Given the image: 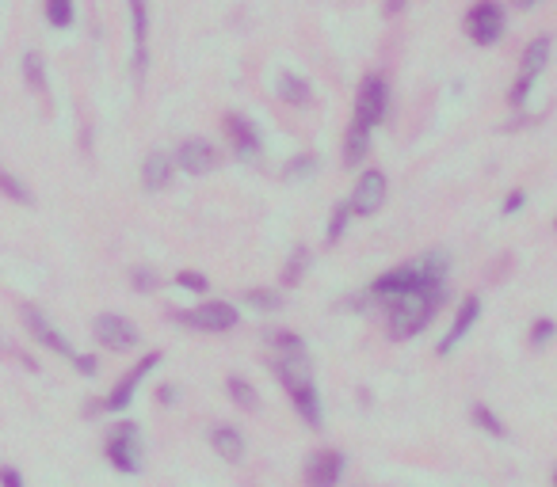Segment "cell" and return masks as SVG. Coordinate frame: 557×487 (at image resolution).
<instances>
[{
	"label": "cell",
	"mask_w": 557,
	"mask_h": 487,
	"mask_svg": "<svg viewBox=\"0 0 557 487\" xmlns=\"http://www.w3.org/2000/svg\"><path fill=\"white\" fill-rule=\"evenodd\" d=\"M245 305L260 308V313H275V308H283V294H279V289L256 286V289H245Z\"/></svg>",
	"instance_id": "obj_26"
},
{
	"label": "cell",
	"mask_w": 557,
	"mask_h": 487,
	"mask_svg": "<svg viewBox=\"0 0 557 487\" xmlns=\"http://www.w3.org/2000/svg\"><path fill=\"white\" fill-rule=\"evenodd\" d=\"M221 129H226L229 153H233L237 160H245V164H252V160H260V153H264V141H260V129H256V122H248L245 115H226V119H221Z\"/></svg>",
	"instance_id": "obj_11"
},
{
	"label": "cell",
	"mask_w": 557,
	"mask_h": 487,
	"mask_svg": "<svg viewBox=\"0 0 557 487\" xmlns=\"http://www.w3.org/2000/svg\"><path fill=\"white\" fill-rule=\"evenodd\" d=\"M272 373L286 388V396H291L294 412L301 415V423L313 430L325 427V408H321V393H317V381H313L310 354H279V359H272Z\"/></svg>",
	"instance_id": "obj_1"
},
{
	"label": "cell",
	"mask_w": 557,
	"mask_h": 487,
	"mask_svg": "<svg viewBox=\"0 0 557 487\" xmlns=\"http://www.w3.org/2000/svg\"><path fill=\"white\" fill-rule=\"evenodd\" d=\"M313 172H317V156H313V153H298V156L286 160L283 180H286V183H298V180H310Z\"/></svg>",
	"instance_id": "obj_24"
},
{
	"label": "cell",
	"mask_w": 557,
	"mask_h": 487,
	"mask_svg": "<svg viewBox=\"0 0 557 487\" xmlns=\"http://www.w3.org/2000/svg\"><path fill=\"white\" fill-rule=\"evenodd\" d=\"M172 160H176V168L187 175H211L221 168V153L206 137H187L180 149L172 153Z\"/></svg>",
	"instance_id": "obj_12"
},
{
	"label": "cell",
	"mask_w": 557,
	"mask_h": 487,
	"mask_svg": "<svg viewBox=\"0 0 557 487\" xmlns=\"http://www.w3.org/2000/svg\"><path fill=\"white\" fill-rule=\"evenodd\" d=\"M344 468L347 461L340 449H317L306 461V487H340Z\"/></svg>",
	"instance_id": "obj_14"
},
{
	"label": "cell",
	"mask_w": 557,
	"mask_h": 487,
	"mask_svg": "<svg viewBox=\"0 0 557 487\" xmlns=\"http://www.w3.org/2000/svg\"><path fill=\"white\" fill-rule=\"evenodd\" d=\"M176 286L180 289H191V294H206V286H211V282H206V274H199V270H180L176 274Z\"/></svg>",
	"instance_id": "obj_32"
},
{
	"label": "cell",
	"mask_w": 557,
	"mask_h": 487,
	"mask_svg": "<svg viewBox=\"0 0 557 487\" xmlns=\"http://www.w3.org/2000/svg\"><path fill=\"white\" fill-rule=\"evenodd\" d=\"M386 111H390V84H386V76H363V84L355 92V115H352V126L359 129H371L374 134V126H382V119H386Z\"/></svg>",
	"instance_id": "obj_4"
},
{
	"label": "cell",
	"mask_w": 557,
	"mask_h": 487,
	"mask_svg": "<svg viewBox=\"0 0 557 487\" xmlns=\"http://www.w3.org/2000/svg\"><path fill=\"white\" fill-rule=\"evenodd\" d=\"M46 20H50V27H58V31L73 27V20H76L73 0H46Z\"/></svg>",
	"instance_id": "obj_27"
},
{
	"label": "cell",
	"mask_w": 557,
	"mask_h": 487,
	"mask_svg": "<svg viewBox=\"0 0 557 487\" xmlns=\"http://www.w3.org/2000/svg\"><path fill=\"white\" fill-rule=\"evenodd\" d=\"M211 446L221 461H229V465H241L245 461V453H248V442H245V434L229 427V423H218L211 427Z\"/></svg>",
	"instance_id": "obj_18"
},
{
	"label": "cell",
	"mask_w": 557,
	"mask_h": 487,
	"mask_svg": "<svg viewBox=\"0 0 557 487\" xmlns=\"http://www.w3.org/2000/svg\"><path fill=\"white\" fill-rule=\"evenodd\" d=\"M306 267H310V248H306V244H298V248L291 252V259L283 263V282L286 286H298L301 274H306Z\"/></svg>",
	"instance_id": "obj_25"
},
{
	"label": "cell",
	"mask_w": 557,
	"mask_h": 487,
	"mask_svg": "<svg viewBox=\"0 0 557 487\" xmlns=\"http://www.w3.org/2000/svg\"><path fill=\"white\" fill-rule=\"evenodd\" d=\"M519 4H523V8H531V4H538V0H519Z\"/></svg>",
	"instance_id": "obj_39"
},
{
	"label": "cell",
	"mask_w": 557,
	"mask_h": 487,
	"mask_svg": "<svg viewBox=\"0 0 557 487\" xmlns=\"http://www.w3.org/2000/svg\"><path fill=\"white\" fill-rule=\"evenodd\" d=\"M0 487H23V476L12 465H0Z\"/></svg>",
	"instance_id": "obj_35"
},
{
	"label": "cell",
	"mask_w": 557,
	"mask_h": 487,
	"mask_svg": "<svg viewBox=\"0 0 557 487\" xmlns=\"http://www.w3.org/2000/svg\"><path fill=\"white\" fill-rule=\"evenodd\" d=\"M157 400H161V403H176V385H161V388H157Z\"/></svg>",
	"instance_id": "obj_37"
},
{
	"label": "cell",
	"mask_w": 557,
	"mask_h": 487,
	"mask_svg": "<svg viewBox=\"0 0 557 487\" xmlns=\"http://www.w3.org/2000/svg\"><path fill=\"white\" fill-rule=\"evenodd\" d=\"M157 366H161V350L146 354V359H141L134 369H126L122 377H119V385L111 388V396L103 400V412H126V408H130V403H134V393L141 388V381H146Z\"/></svg>",
	"instance_id": "obj_10"
},
{
	"label": "cell",
	"mask_w": 557,
	"mask_h": 487,
	"mask_svg": "<svg viewBox=\"0 0 557 487\" xmlns=\"http://www.w3.org/2000/svg\"><path fill=\"white\" fill-rule=\"evenodd\" d=\"M226 396L237 403L241 412H260V396H256V388H252L245 377H226Z\"/></svg>",
	"instance_id": "obj_20"
},
{
	"label": "cell",
	"mask_w": 557,
	"mask_h": 487,
	"mask_svg": "<svg viewBox=\"0 0 557 487\" xmlns=\"http://www.w3.org/2000/svg\"><path fill=\"white\" fill-rule=\"evenodd\" d=\"M176 320L187 323V328H195V332L221 335V332H233L237 323H241V313H237V305H229V301H202V305L191 308V313H180Z\"/></svg>",
	"instance_id": "obj_6"
},
{
	"label": "cell",
	"mask_w": 557,
	"mask_h": 487,
	"mask_svg": "<svg viewBox=\"0 0 557 487\" xmlns=\"http://www.w3.org/2000/svg\"><path fill=\"white\" fill-rule=\"evenodd\" d=\"M279 95L286 103H294V107H310V80H301V76H294V73H283L279 76Z\"/></svg>",
	"instance_id": "obj_22"
},
{
	"label": "cell",
	"mask_w": 557,
	"mask_h": 487,
	"mask_svg": "<svg viewBox=\"0 0 557 487\" xmlns=\"http://www.w3.org/2000/svg\"><path fill=\"white\" fill-rule=\"evenodd\" d=\"M172 175H176V160H172V153H165V149L146 153V160H141V187L157 194L172 183Z\"/></svg>",
	"instance_id": "obj_16"
},
{
	"label": "cell",
	"mask_w": 557,
	"mask_h": 487,
	"mask_svg": "<svg viewBox=\"0 0 557 487\" xmlns=\"http://www.w3.org/2000/svg\"><path fill=\"white\" fill-rule=\"evenodd\" d=\"M130 31H134V69L138 80L149 65V4L146 0H130Z\"/></svg>",
	"instance_id": "obj_17"
},
{
	"label": "cell",
	"mask_w": 557,
	"mask_h": 487,
	"mask_svg": "<svg viewBox=\"0 0 557 487\" xmlns=\"http://www.w3.org/2000/svg\"><path fill=\"white\" fill-rule=\"evenodd\" d=\"M553 487H557V473H553Z\"/></svg>",
	"instance_id": "obj_40"
},
{
	"label": "cell",
	"mask_w": 557,
	"mask_h": 487,
	"mask_svg": "<svg viewBox=\"0 0 557 487\" xmlns=\"http://www.w3.org/2000/svg\"><path fill=\"white\" fill-rule=\"evenodd\" d=\"M443 297H447V286L417 289V294H405V297L386 301V328H390V339H412V335H420L427 323L436 320Z\"/></svg>",
	"instance_id": "obj_2"
},
{
	"label": "cell",
	"mask_w": 557,
	"mask_h": 487,
	"mask_svg": "<svg viewBox=\"0 0 557 487\" xmlns=\"http://www.w3.org/2000/svg\"><path fill=\"white\" fill-rule=\"evenodd\" d=\"M477 316H481V297H466L463 305H458V313H454V320H451L447 335L439 339V354H443V359H447V354H454L458 347L466 343V335L473 332Z\"/></svg>",
	"instance_id": "obj_15"
},
{
	"label": "cell",
	"mask_w": 557,
	"mask_h": 487,
	"mask_svg": "<svg viewBox=\"0 0 557 487\" xmlns=\"http://www.w3.org/2000/svg\"><path fill=\"white\" fill-rule=\"evenodd\" d=\"M523 206H527V190H512V194H508V199H504L500 214H504V217H516Z\"/></svg>",
	"instance_id": "obj_34"
},
{
	"label": "cell",
	"mask_w": 557,
	"mask_h": 487,
	"mask_svg": "<svg viewBox=\"0 0 557 487\" xmlns=\"http://www.w3.org/2000/svg\"><path fill=\"white\" fill-rule=\"evenodd\" d=\"M386 190H390L386 175H382L378 168H371V172L359 175V183H355V190H352V199H347V206H352L355 217H374L378 209L386 206Z\"/></svg>",
	"instance_id": "obj_13"
},
{
	"label": "cell",
	"mask_w": 557,
	"mask_h": 487,
	"mask_svg": "<svg viewBox=\"0 0 557 487\" xmlns=\"http://www.w3.org/2000/svg\"><path fill=\"white\" fill-rule=\"evenodd\" d=\"M553 335H557V323H553V320H535V323H531V343H535V347H546Z\"/></svg>",
	"instance_id": "obj_33"
},
{
	"label": "cell",
	"mask_w": 557,
	"mask_h": 487,
	"mask_svg": "<svg viewBox=\"0 0 557 487\" xmlns=\"http://www.w3.org/2000/svg\"><path fill=\"white\" fill-rule=\"evenodd\" d=\"M73 366H76V373H85V377H95V366H100V362H95L92 354H76Z\"/></svg>",
	"instance_id": "obj_36"
},
{
	"label": "cell",
	"mask_w": 557,
	"mask_h": 487,
	"mask_svg": "<svg viewBox=\"0 0 557 487\" xmlns=\"http://www.w3.org/2000/svg\"><path fill=\"white\" fill-rule=\"evenodd\" d=\"M405 4H409V0H386V15H397Z\"/></svg>",
	"instance_id": "obj_38"
},
{
	"label": "cell",
	"mask_w": 557,
	"mask_h": 487,
	"mask_svg": "<svg viewBox=\"0 0 557 487\" xmlns=\"http://www.w3.org/2000/svg\"><path fill=\"white\" fill-rule=\"evenodd\" d=\"M504 8L497 0H477V4L466 12V35L477 42V46H497L504 39Z\"/></svg>",
	"instance_id": "obj_8"
},
{
	"label": "cell",
	"mask_w": 557,
	"mask_h": 487,
	"mask_svg": "<svg viewBox=\"0 0 557 487\" xmlns=\"http://www.w3.org/2000/svg\"><path fill=\"white\" fill-rule=\"evenodd\" d=\"M103 453H107V461H111V468H115V473L138 476L141 473V457H146V446H141L138 423H115V427H111Z\"/></svg>",
	"instance_id": "obj_3"
},
{
	"label": "cell",
	"mask_w": 557,
	"mask_h": 487,
	"mask_svg": "<svg viewBox=\"0 0 557 487\" xmlns=\"http://www.w3.org/2000/svg\"><path fill=\"white\" fill-rule=\"evenodd\" d=\"M23 76H27V84L35 88V92H46V65L39 54H27L23 58Z\"/></svg>",
	"instance_id": "obj_30"
},
{
	"label": "cell",
	"mask_w": 557,
	"mask_h": 487,
	"mask_svg": "<svg viewBox=\"0 0 557 487\" xmlns=\"http://www.w3.org/2000/svg\"><path fill=\"white\" fill-rule=\"evenodd\" d=\"M92 335H95V343L107 347V350H115V354H126V350H134L141 343L138 323L119 316V313H100V316H95L92 320Z\"/></svg>",
	"instance_id": "obj_7"
},
{
	"label": "cell",
	"mask_w": 557,
	"mask_h": 487,
	"mask_svg": "<svg viewBox=\"0 0 557 487\" xmlns=\"http://www.w3.org/2000/svg\"><path fill=\"white\" fill-rule=\"evenodd\" d=\"M0 194H4V199H12L15 206H35V194H31V187L20 180V175H12L8 168H0Z\"/></svg>",
	"instance_id": "obj_23"
},
{
	"label": "cell",
	"mask_w": 557,
	"mask_h": 487,
	"mask_svg": "<svg viewBox=\"0 0 557 487\" xmlns=\"http://www.w3.org/2000/svg\"><path fill=\"white\" fill-rule=\"evenodd\" d=\"M371 153V129H359V126H347L344 134V168H359L363 160Z\"/></svg>",
	"instance_id": "obj_19"
},
{
	"label": "cell",
	"mask_w": 557,
	"mask_h": 487,
	"mask_svg": "<svg viewBox=\"0 0 557 487\" xmlns=\"http://www.w3.org/2000/svg\"><path fill=\"white\" fill-rule=\"evenodd\" d=\"M130 286L138 289V294H153V289L161 286V279H157V270H149V267H134L130 270Z\"/></svg>",
	"instance_id": "obj_31"
},
{
	"label": "cell",
	"mask_w": 557,
	"mask_h": 487,
	"mask_svg": "<svg viewBox=\"0 0 557 487\" xmlns=\"http://www.w3.org/2000/svg\"><path fill=\"white\" fill-rule=\"evenodd\" d=\"M470 419H473V427H481L489 438H508V427H504V419L489 408V403H470Z\"/></svg>",
	"instance_id": "obj_21"
},
{
	"label": "cell",
	"mask_w": 557,
	"mask_h": 487,
	"mask_svg": "<svg viewBox=\"0 0 557 487\" xmlns=\"http://www.w3.org/2000/svg\"><path fill=\"white\" fill-rule=\"evenodd\" d=\"M20 316H23V323H27V335L35 339V343H42L46 350H54V354H61V359H76V347L66 339V332L58 328V323L42 313L39 305H20Z\"/></svg>",
	"instance_id": "obj_5"
},
{
	"label": "cell",
	"mask_w": 557,
	"mask_h": 487,
	"mask_svg": "<svg viewBox=\"0 0 557 487\" xmlns=\"http://www.w3.org/2000/svg\"><path fill=\"white\" fill-rule=\"evenodd\" d=\"M352 217H355V214H352V206H347V202H340L337 209H332V221H328V233H325L328 244H337V240L344 236V229L352 225Z\"/></svg>",
	"instance_id": "obj_29"
},
{
	"label": "cell",
	"mask_w": 557,
	"mask_h": 487,
	"mask_svg": "<svg viewBox=\"0 0 557 487\" xmlns=\"http://www.w3.org/2000/svg\"><path fill=\"white\" fill-rule=\"evenodd\" d=\"M550 50H553V42L543 35V39H535L527 50H523V65H519V76H516V84H512V107H523L527 103V95H531V88H535V80L543 76V69H546V61H550Z\"/></svg>",
	"instance_id": "obj_9"
},
{
	"label": "cell",
	"mask_w": 557,
	"mask_h": 487,
	"mask_svg": "<svg viewBox=\"0 0 557 487\" xmlns=\"http://www.w3.org/2000/svg\"><path fill=\"white\" fill-rule=\"evenodd\" d=\"M267 343H272L279 354H306V339L298 332H267Z\"/></svg>",
	"instance_id": "obj_28"
}]
</instances>
